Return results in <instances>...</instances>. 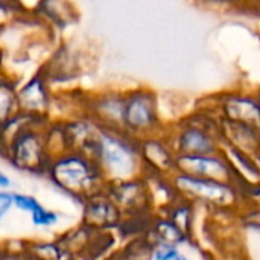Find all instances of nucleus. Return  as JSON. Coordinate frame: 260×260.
<instances>
[{
    "mask_svg": "<svg viewBox=\"0 0 260 260\" xmlns=\"http://www.w3.org/2000/svg\"><path fill=\"white\" fill-rule=\"evenodd\" d=\"M58 178V184L66 187L79 189L90 180V171L85 161L79 158H66L53 169Z\"/></svg>",
    "mask_w": 260,
    "mask_h": 260,
    "instance_id": "nucleus-1",
    "label": "nucleus"
},
{
    "mask_svg": "<svg viewBox=\"0 0 260 260\" xmlns=\"http://www.w3.org/2000/svg\"><path fill=\"white\" fill-rule=\"evenodd\" d=\"M180 163L184 169L195 172L197 175H207L216 174L224 171V166L219 160L212 157H201V155H184L180 158Z\"/></svg>",
    "mask_w": 260,
    "mask_h": 260,
    "instance_id": "nucleus-2",
    "label": "nucleus"
},
{
    "mask_svg": "<svg viewBox=\"0 0 260 260\" xmlns=\"http://www.w3.org/2000/svg\"><path fill=\"white\" fill-rule=\"evenodd\" d=\"M126 122L133 126H146L152 119V108L146 98H134L125 108Z\"/></svg>",
    "mask_w": 260,
    "mask_h": 260,
    "instance_id": "nucleus-3",
    "label": "nucleus"
},
{
    "mask_svg": "<svg viewBox=\"0 0 260 260\" xmlns=\"http://www.w3.org/2000/svg\"><path fill=\"white\" fill-rule=\"evenodd\" d=\"M186 186L193 187V190L200 195L209 197L210 200H222L229 193V187L224 184H219L216 181H207V180H200L193 177H181L180 178Z\"/></svg>",
    "mask_w": 260,
    "mask_h": 260,
    "instance_id": "nucleus-4",
    "label": "nucleus"
},
{
    "mask_svg": "<svg viewBox=\"0 0 260 260\" xmlns=\"http://www.w3.org/2000/svg\"><path fill=\"white\" fill-rule=\"evenodd\" d=\"M181 146H184L189 152H207L210 149V140L204 133L187 131L181 137Z\"/></svg>",
    "mask_w": 260,
    "mask_h": 260,
    "instance_id": "nucleus-5",
    "label": "nucleus"
},
{
    "mask_svg": "<svg viewBox=\"0 0 260 260\" xmlns=\"http://www.w3.org/2000/svg\"><path fill=\"white\" fill-rule=\"evenodd\" d=\"M104 151L107 154V160L113 168H123L129 163V154L126 151V148H123V145L120 146V143L110 140L108 145H104Z\"/></svg>",
    "mask_w": 260,
    "mask_h": 260,
    "instance_id": "nucleus-6",
    "label": "nucleus"
},
{
    "mask_svg": "<svg viewBox=\"0 0 260 260\" xmlns=\"http://www.w3.org/2000/svg\"><path fill=\"white\" fill-rule=\"evenodd\" d=\"M56 219H58V216L53 212H47L41 206L32 213V222L35 225H52L56 222Z\"/></svg>",
    "mask_w": 260,
    "mask_h": 260,
    "instance_id": "nucleus-7",
    "label": "nucleus"
},
{
    "mask_svg": "<svg viewBox=\"0 0 260 260\" xmlns=\"http://www.w3.org/2000/svg\"><path fill=\"white\" fill-rule=\"evenodd\" d=\"M14 204L20 210H26L30 213H34L40 207V203L37 200H34L32 197H26V195H14Z\"/></svg>",
    "mask_w": 260,
    "mask_h": 260,
    "instance_id": "nucleus-8",
    "label": "nucleus"
},
{
    "mask_svg": "<svg viewBox=\"0 0 260 260\" xmlns=\"http://www.w3.org/2000/svg\"><path fill=\"white\" fill-rule=\"evenodd\" d=\"M177 248L174 245H169V244H161L157 250H155V254H154V259L155 260H169L174 254H177Z\"/></svg>",
    "mask_w": 260,
    "mask_h": 260,
    "instance_id": "nucleus-9",
    "label": "nucleus"
},
{
    "mask_svg": "<svg viewBox=\"0 0 260 260\" xmlns=\"http://www.w3.org/2000/svg\"><path fill=\"white\" fill-rule=\"evenodd\" d=\"M12 203H14V195L5 193V192L0 193V207H2L0 215H2V216H5V213L8 212V209L12 206Z\"/></svg>",
    "mask_w": 260,
    "mask_h": 260,
    "instance_id": "nucleus-10",
    "label": "nucleus"
},
{
    "mask_svg": "<svg viewBox=\"0 0 260 260\" xmlns=\"http://www.w3.org/2000/svg\"><path fill=\"white\" fill-rule=\"evenodd\" d=\"M0 186L2 187H8L9 186V180L5 174H0Z\"/></svg>",
    "mask_w": 260,
    "mask_h": 260,
    "instance_id": "nucleus-11",
    "label": "nucleus"
},
{
    "mask_svg": "<svg viewBox=\"0 0 260 260\" xmlns=\"http://www.w3.org/2000/svg\"><path fill=\"white\" fill-rule=\"evenodd\" d=\"M169 260H187V257H186V256H183L181 253H177V254H174V256H172Z\"/></svg>",
    "mask_w": 260,
    "mask_h": 260,
    "instance_id": "nucleus-12",
    "label": "nucleus"
}]
</instances>
